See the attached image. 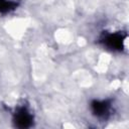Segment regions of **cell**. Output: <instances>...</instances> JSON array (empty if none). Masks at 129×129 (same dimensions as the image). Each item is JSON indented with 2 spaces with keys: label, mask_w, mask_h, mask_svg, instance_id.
Wrapping results in <instances>:
<instances>
[{
  "label": "cell",
  "mask_w": 129,
  "mask_h": 129,
  "mask_svg": "<svg viewBox=\"0 0 129 129\" xmlns=\"http://www.w3.org/2000/svg\"><path fill=\"white\" fill-rule=\"evenodd\" d=\"M16 121H17V123H18L19 126L26 127V126H28L30 124V116L24 110H21L18 113V115H17Z\"/></svg>",
  "instance_id": "obj_1"
},
{
  "label": "cell",
  "mask_w": 129,
  "mask_h": 129,
  "mask_svg": "<svg viewBox=\"0 0 129 129\" xmlns=\"http://www.w3.org/2000/svg\"><path fill=\"white\" fill-rule=\"evenodd\" d=\"M107 107L108 105L105 103V102H95L94 105H93V108H94V112L98 115H103L106 111H107Z\"/></svg>",
  "instance_id": "obj_2"
},
{
  "label": "cell",
  "mask_w": 129,
  "mask_h": 129,
  "mask_svg": "<svg viewBox=\"0 0 129 129\" xmlns=\"http://www.w3.org/2000/svg\"><path fill=\"white\" fill-rule=\"evenodd\" d=\"M108 42L109 44L112 46V47H120L121 46V37L119 35H114V36H110L108 39Z\"/></svg>",
  "instance_id": "obj_3"
},
{
  "label": "cell",
  "mask_w": 129,
  "mask_h": 129,
  "mask_svg": "<svg viewBox=\"0 0 129 129\" xmlns=\"http://www.w3.org/2000/svg\"><path fill=\"white\" fill-rule=\"evenodd\" d=\"M12 3L7 2L5 0H0V11H6L11 8Z\"/></svg>",
  "instance_id": "obj_4"
}]
</instances>
